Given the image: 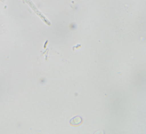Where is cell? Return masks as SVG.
Returning <instances> with one entry per match:
<instances>
[{
	"label": "cell",
	"mask_w": 146,
	"mask_h": 134,
	"mask_svg": "<svg viewBox=\"0 0 146 134\" xmlns=\"http://www.w3.org/2000/svg\"><path fill=\"white\" fill-rule=\"evenodd\" d=\"M83 122L82 118L79 115L76 116L72 118L69 121L70 124L74 127H77L81 125Z\"/></svg>",
	"instance_id": "6da1fadb"
}]
</instances>
